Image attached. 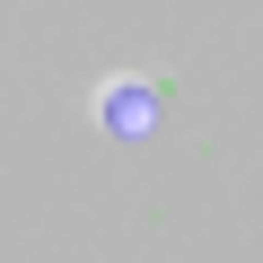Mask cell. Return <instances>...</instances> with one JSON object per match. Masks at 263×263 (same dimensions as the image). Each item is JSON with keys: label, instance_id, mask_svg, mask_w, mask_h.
Instances as JSON below:
<instances>
[{"label": "cell", "instance_id": "1", "mask_svg": "<svg viewBox=\"0 0 263 263\" xmlns=\"http://www.w3.org/2000/svg\"><path fill=\"white\" fill-rule=\"evenodd\" d=\"M105 123H114V132H149V123H158V88H141V79H105Z\"/></svg>", "mask_w": 263, "mask_h": 263}]
</instances>
